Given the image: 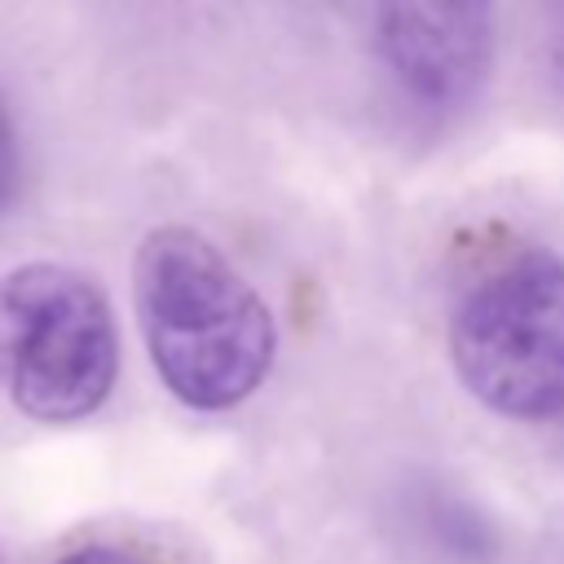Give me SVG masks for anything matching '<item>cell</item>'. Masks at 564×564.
Masks as SVG:
<instances>
[{
  "label": "cell",
  "mask_w": 564,
  "mask_h": 564,
  "mask_svg": "<svg viewBox=\"0 0 564 564\" xmlns=\"http://www.w3.org/2000/svg\"><path fill=\"white\" fill-rule=\"evenodd\" d=\"M57 564H154V560L137 546H123V542H88V546L66 551Z\"/></svg>",
  "instance_id": "cell-5"
},
{
  "label": "cell",
  "mask_w": 564,
  "mask_h": 564,
  "mask_svg": "<svg viewBox=\"0 0 564 564\" xmlns=\"http://www.w3.org/2000/svg\"><path fill=\"white\" fill-rule=\"evenodd\" d=\"M115 375V313L88 273L35 260L0 278V392L26 419H88Z\"/></svg>",
  "instance_id": "cell-3"
},
{
  "label": "cell",
  "mask_w": 564,
  "mask_h": 564,
  "mask_svg": "<svg viewBox=\"0 0 564 564\" xmlns=\"http://www.w3.org/2000/svg\"><path fill=\"white\" fill-rule=\"evenodd\" d=\"M132 304L163 388L203 414L247 401L278 348L256 286L189 225H159L132 260Z\"/></svg>",
  "instance_id": "cell-1"
},
{
  "label": "cell",
  "mask_w": 564,
  "mask_h": 564,
  "mask_svg": "<svg viewBox=\"0 0 564 564\" xmlns=\"http://www.w3.org/2000/svg\"><path fill=\"white\" fill-rule=\"evenodd\" d=\"M375 44L401 93L427 110H454L494 70V0H379Z\"/></svg>",
  "instance_id": "cell-4"
},
{
  "label": "cell",
  "mask_w": 564,
  "mask_h": 564,
  "mask_svg": "<svg viewBox=\"0 0 564 564\" xmlns=\"http://www.w3.org/2000/svg\"><path fill=\"white\" fill-rule=\"evenodd\" d=\"M13 189H18V141H13V123L0 106V216L13 203Z\"/></svg>",
  "instance_id": "cell-6"
},
{
  "label": "cell",
  "mask_w": 564,
  "mask_h": 564,
  "mask_svg": "<svg viewBox=\"0 0 564 564\" xmlns=\"http://www.w3.org/2000/svg\"><path fill=\"white\" fill-rule=\"evenodd\" d=\"M449 361L502 419L564 414V260L538 242L485 251L454 295Z\"/></svg>",
  "instance_id": "cell-2"
}]
</instances>
